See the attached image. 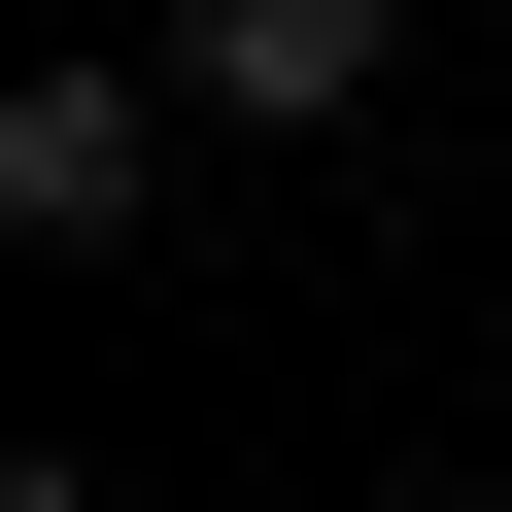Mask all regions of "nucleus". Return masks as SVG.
Returning <instances> with one entry per match:
<instances>
[{
	"label": "nucleus",
	"mask_w": 512,
	"mask_h": 512,
	"mask_svg": "<svg viewBox=\"0 0 512 512\" xmlns=\"http://www.w3.org/2000/svg\"><path fill=\"white\" fill-rule=\"evenodd\" d=\"M376 69H410V0H171V103L205 137H342Z\"/></svg>",
	"instance_id": "obj_1"
},
{
	"label": "nucleus",
	"mask_w": 512,
	"mask_h": 512,
	"mask_svg": "<svg viewBox=\"0 0 512 512\" xmlns=\"http://www.w3.org/2000/svg\"><path fill=\"white\" fill-rule=\"evenodd\" d=\"M171 205V69H0V239H137Z\"/></svg>",
	"instance_id": "obj_2"
},
{
	"label": "nucleus",
	"mask_w": 512,
	"mask_h": 512,
	"mask_svg": "<svg viewBox=\"0 0 512 512\" xmlns=\"http://www.w3.org/2000/svg\"><path fill=\"white\" fill-rule=\"evenodd\" d=\"M0 512H103V478H69V444H35V478H0Z\"/></svg>",
	"instance_id": "obj_3"
}]
</instances>
